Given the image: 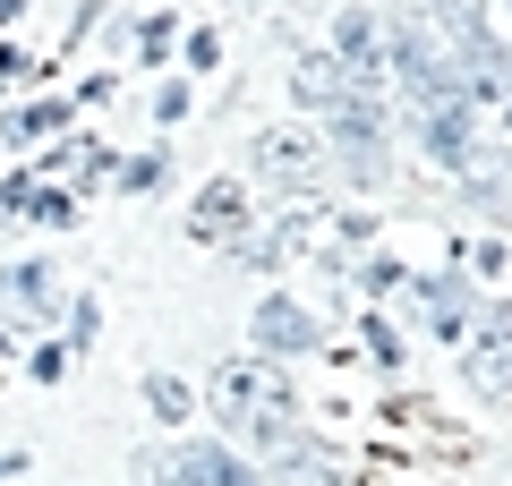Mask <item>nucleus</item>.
<instances>
[{"instance_id": "obj_1", "label": "nucleus", "mask_w": 512, "mask_h": 486, "mask_svg": "<svg viewBox=\"0 0 512 486\" xmlns=\"http://www.w3.org/2000/svg\"><path fill=\"white\" fill-rule=\"evenodd\" d=\"M197 401L222 418V427H231V444L265 452V461H274V452L299 435V384H291V367H282V359H256V350L214 359Z\"/></svg>"}, {"instance_id": "obj_2", "label": "nucleus", "mask_w": 512, "mask_h": 486, "mask_svg": "<svg viewBox=\"0 0 512 486\" xmlns=\"http://www.w3.org/2000/svg\"><path fill=\"white\" fill-rule=\"evenodd\" d=\"M393 35V86H402L410 111H444V103H470V77H461V52L436 35V26L419 18V9H402V18L384 26ZM478 111V103H470Z\"/></svg>"}, {"instance_id": "obj_3", "label": "nucleus", "mask_w": 512, "mask_h": 486, "mask_svg": "<svg viewBox=\"0 0 512 486\" xmlns=\"http://www.w3.org/2000/svg\"><path fill=\"white\" fill-rule=\"evenodd\" d=\"M325 154L350 188H384L393 171V120H384V94H350L342 111H325Z\"/></svg>"}, {"instance_id": "obj_4", "label": "nucleus", "mask_w": 512, "mask_h": 486, "mask_svg": "<svg viewBox=\"0 0 512 486\" xmlns=\"http://www.w3.org/2000/svg\"><path fill=\"white\" fill-rule=\"evenodd\" d=\"M248 180L282 188V197H308V188H325V180H333L325 128H308V120H274V128H256V137H248Z\"/></svg>"}, {"instance_id": "obj_5", "label": "nucleus", "mask_w": 512, "mask_h": 486, "mask_svg": "<svg viewBox=\"0 0 512 486\" xmlns=\"http://www.w3.org/2000/svg\"><path fill=\"white\" fill-rule=\"evenodd\" d=\"M333 60H342V77L359 94H384L393 86V35H384V18L376 9H333V43H325Z\"/></svg>"}, {"instance_id": "obj_6", "label": "nucleus", "mask_w": 512, "mask_h": 486, "mask_svg": "<svg viewBox=\"0 0 512 486\" xmlns=\"http://www.w3.org/2000/svg\"><path fill=\"white\" fill-rule=\"evenodd\" d=\"M248 350L256 359H316V350H325V324L308 316V299H291V290H265V299H256V316H248Z\"/></svg>"}, {"instance_id": "obj_7", "label": "nucleus", "mask_w": 512, "mask_h": 486, "mask_svg": "<svg viewBox=\"0 0 512 486\" xmlns=\"http://www.w3.org/2000/svg\"><path fill=\"white\" fill-rule=\"evenodd\" d=\"M410 145H419L436 171H461V180H478V162H487V145H478V111H470V103L410 111Z\"/></svg>"}, {"instance_id": "obj_8", "label": "nucleus", "mask_w": 512, "mask_h": 486, "mask_svg": "<svg viewBox=\"0 0 512 486\" xmlns=\"http://www.w3.org/2000/svg\"><path fill=\"white\" fill-rule=\"evenodd\" d=\"M461 342H470V350H461V376H470L478 393H512V307L487 299V307L470 316Z\"/></svg>"}, {"instance_id": "obj_9", "label": "nucleus", "mask_w": 512, "mask_h": 486, "mask_svg": "<svg viewBox=\"0 0 512 486\" xmlns=\"http://www.w3.org/2000/svg\"><path fill=\"white\" fill-rule=\"evenodd\" d=\"M163 461H171V486H265V478L248 469V452H239V444H214V435H180Z\"/></svg>"}, {"instance_id": "obj_10", "label": "nucleus", "mask_w": 512, "mask_h": 486, "mask_svg": "<svg viewBox=\"0 0 512 486\" xmlns=\"http://www.w3.org/2000/svg\"><path fill=\"white\" fill-rule=\"evenodd\" d=\"M188 239H197V248H239V239H248V188L205 180L197 197H188Z\"/></svg>"}, {"instance_id": "obj_11", "label": "nucleus", "mask_w": 512, "mask_h": 486, "mask_svg": "<svg viewBox=\"0 0 512 486\" xmlns=\"http://www.w3.org/2000/svg\"><path fill=\"white\" fill-rule=\"evenodd\" d=\"M410 299H419V316H427L436 342H461V333H470V307H478V282L470 273H427V282H410Z\"/></svg>"}, {"instance_id": "obj_12", "label": "nucleus", "mask_w": 512, "mask_h": 486, "mask_svg": "<svg viewBox=\"0 0 512 486\" xmlns=\"http://www.w3.org/2000/svg\"><path fill=\"white\" fill-rule=\"evenodd\" d=\"M291 94H299V111H316V120H325V111H342L359 86H350V77H342V60H333L325 43H316V52H299V60H291Z\"/></svg>"}, {"instance_id": "obj_13", "label": "nucleus", "mask_w": 512, "mask_h": 486, "mask_svg": "<svg viewBox=\"0 0 512 486\" xmlns=\"http://www.w3.org/2000/svg\"><path fill=\"white\" fill-rule=\"evenodd\" d=\"M52 282H60V273L43 265V256H26V265H0V324H35V316H52Z\"/></svg>"}, {"instance_id": "obj_14", "label": "nucleus", "mask_w": 512, "mask_h": 486, "mask_svg": "<svg viewBox=\"0 0 512 486\" xmlns=\"http://www.w3.org/2000/svg\"><path fill=\"white\" fill-rule=\"evenodd\" d=\"M274 486H350V469H342V452H333V444L291 435V444L274 452Z\"/></svg>"}, {"instance_id": "obj_15", "label": "nucleus", "mask_w": 512, "mask_h": 486, "mask_svg": "<svg viewBox=\"0 0 512 486\" xmlns=\"http://www.w3.org/2000/svg\"><path fill=\"white\" fill-rule=\"evenodd\" d=\"M69 128V94H26V103L0 111V145H43Z\"/></svg>"}, {"instance_id": "obj_16", "label": "nucleus", "mask_w": 512, "mask_h": 486, "mask_svg": "<svg viewBox=\"0 0 512 486\" xmlns=\"http://www.w3.org/2000/svg\"><path fill=\"white\" fill-rule=\"evenodd\" d=\"M137 393H146V410L163 418V427H188V418H197V384L171 376V367H146V384H137Z\"/></svg>"}, {"instance_id": "obj_17", "label": "nucleus", "mask_w": 512, "mask_h": 486, "mask_svg": "<svg viewBox=\"0 0 512 486\" xmlns=\"http://www.w3.org/2000/svg\"><path fill=\"white\" fill-rule=\"evenodd\" d=\"M359 350L384 367V376H402V367H410V333L384 316V307H367V316H359Z\"/></svg>"}, {"instance_id": "obj_18", "label": "nucleus", "mask_w": 512, "mask_h": 486, "mask_svg": "<svg viewBox=\"0 0 512 486\" xmlns=\"http://www.w3.org/2000/svg\"><path fill=\"white\" fill-rule=\"evenodd\" d=\"M77 214H86V197L60 180H35V197H26V222H43V231H77Z\"/></svg>"}, {"instance_id": "obj_19", "label": "nucleus", "mask_w": 512, "mask_h": 486, "mask_svg": "<svg viewBox=\"0 0 512 486\" xmlns=\"http://www.w3.org/2000/svg\"><path fill=\"white\" fill-rule=\"evenodd\" d=\"M163 180H171V145H146V154L120 162V180H111V188H120V197H154Z\"/></svg>"}, {"instance_id": "obj_20", "label": "nucleus", "mask_w": 512, "mask_h": 486, "mask_svg": "<svg viewBox=\"0 0 512 486\" xmlns=\"http://www.w3.org/2000/svg\"><path fill=\"white\" fill-rule=\"evenodd\" d=\"M359 290L384 307V299H402V290H410V273L393 265V256H367V265H359Z\"/></svg>"}, {"instance_id": "obj_21", "label": "nucleus", "mask_w": 512, "mask_h": 486, "mask_svg": "<svg viewBox=\"0 0 512 486\" xmlns=\"http://www.w3.org/2000/svg\"><path fill=\"white\" fill-rule=\"evenodd\" d=\"M188 103H197V86H188V77H163V86H154V120H163V128H180Z\"/></svg>"}, {"instance_id": "obj_22", "label": "nucleus", "mask_w": 512, "mask_h": 486, "mask_svg": "<svg viewBox=\"0 0 512 486\" xmlns=\"http://www.w3.org/2000/svg\"><path fill=\"white\" fill-rule=\"evenodd\" d=\"M171 43H180V18H163V9H154V18H137V52H146V60H163Z\"/></svg>"}, {"instance_id": "obj_23", "label": "nucleus", "mask_w": 512, "mask_h": 486, "mask_svg": "<svg viewBox=\"0 0 512 486\" xmlns=\"http://www.w3.org/2000/svg\"><path fill=\"white\" fill-rule=\"evenodd\" d=\"M180 52H188V69H197V77H214V60H222V35H214V26H197V35H180Z\"/></svg>"}, {"instance_id": "obj_24", "label": "nucleus", "mask_w": 512, "mask_h": 486, "mask_svg": "<svg viewBox=\"0 0 512 486\" xmlns=\"http://www.w3.org/2000/svg\"><path fill=\"white\" fill-rule=\"evenodd\" d=\"M94 333H103V307H94V299H77V307H69V359L94 342Z\"/></svg>"}, {"instance_id": "obj_25", "label": "nucleus", "mask_w": 512, "mask_h": 486, "mask_svg": "<svg viewBox=\"0 0 512 486\" xmlns=\"http://www.w3.org/2000/svg\"><path fill=\"white\" fill-rule=\"evenodd\" d=\"M26 376H35V384H60V376H69V342H43L35 359H26Z\"/></svg>"}, {"instance_id": "obj_26", "label": "nucleus", "mask_w": 512, "mask_h": 486, "mask_svg": "<svg viewBox=\"0 0 512 486\" xmlns=\"http://www.w3.org/2000/svg\"><path fill=\"white\" fill-rule=\"evenodd\" d=\"M26 197H35V162H26V171H9V180H0V214H26Z\"/></svg>"}, {"instance_id": "obj_27", "label": "nucleus", "mask_w": 512, "mask_h": 486, "mask_svg": "<svg viewBox=\"0 0 512 486\" xmlns=\"http://www.w3.org/2000/svg\"><path fill=\"white\" fill-rule=\"evenodd\" d=\"M18 77H26V52H18V43H0V86H18Z\"/></svg>"}, {"instance_id": "obj_28", "label": "nucleus", "mask_w": 512, "mask_h": 486, "mask_svg": "<svg viewBox=\"0 0 512 486\" xmlns=\"http://www.w3.org/2000/svg\"><path fill=\"white\" fill-rule=\"evenodd\" d=\"M26 18V0H0V35H9V26H18Z\"/></svg>"}, {"instance_id": "obj_29", "label": "nucleus", "mask_w": 512, "mask_h": 486, "mask_svg": "<svg viewBox=\"0 0 512 486\" xmlns=\"http://www.w3.org/2000/svg\"><path fill=\"white\" fill-rule=\"evenodd\" d=\"M495 111H504V120H512V77H504V103H495Z\"/></svg>"}, {"instance_id": "obj_30", "label": "nucleus", "mask_w": 512, "mask_h": 486, "mask_svg": "<svg viewBox=\"0 0 512 486\" xmlns=\"http://www.w3.org/2000/svg\"><path fill=\"white\" fill-rule=\"evenodd\" d=\"M0 359H9V324H0Z\"/></svg>"}, {"instance_id": "obj_31", "label": "nucleus", "mask_w": 512, "mask_h": 486, "mask_svg": "<svg viewBox=\"0 0 512 486\" xmlns=\"http://www.w3.org/2000/svg\"><path fill=\"white\" fill-rule=\"evenodd\" d=\"M274 9H282V0H274Z\"/></svg>"}]
</instances>
